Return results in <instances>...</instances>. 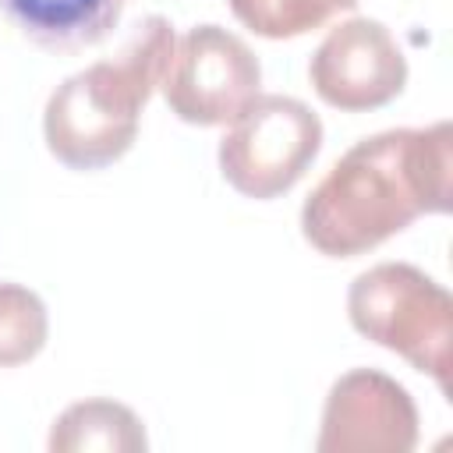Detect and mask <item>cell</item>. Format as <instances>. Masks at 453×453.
Segmentation results:
<instances>
[{"label":"cell","instance_id":"cell-1","mask_svg":"<svg viewBox=\"0 0 453 453\" xmlns=\"http://www.w3.org/2000/svg\"><path fill=\"white\" fill-rule=\"evenodd\" d=\"M453 205V127H393L350 145L301 205L304 241L329 258H354L425 212Z\"/></svg>","mask_w":453,"mask_h":453},{"label":"cell","instance_id":"cell-2","mask_svg":"<svg viewBox=\"0 0 453 453\" xmlns=\"http://www.w3.org/2000/svg\"><path fill=\"white\" fill-rule=\"evenodd\" d=\"M173 42V25L163 14H149L113 57L64 78L42 113L46 149L71 170L117 163L138 138V117L166 74Z\"/></svg>","mask_w":453,"mask_h":453},{"label":"cell","instance_id":"cell-3","mask_svg":"<svg viewBox=\"0 0 453 453\" xmlns=\"http://www.w3.org/2000/svg\"><path fill=\"white\" fill-rule=\"evenodd\" d=\"M350 326L432 375L449 393L453 365V297L442 283L407 262H379L354 276L347 290Z\"/></svg>","mask_w":453,"mask_h":453},{"label":"cell","instance_id":"cell-4","mask_svg":"<svg viewBox=\"0 0 453 453\" xmlns=\"http://www.w3.org/2000/svg\"><path fill=\"white\" fill-rule=\"evenodd\" d=\"M322 149V120L294 96H255L219 138V173L244 195L269 202L290 191Z\"/></svg>","mask_w":453,"mask_h":453},{"label":"cell","instance_id":"cell-5","mask_svg":"<svg viewBox=\"0 0 453 453\" xmlns=\"http://www.w3.org/2000/svg\"><path fill=\"white\" fill-rule=\"evenodd\" d=\"M262 85V67L251 46L219 28L195 25L188 28L170 53L166 74L159 81L170 113L188 124H230Z\"/></svg>","mask_w":453,"mask_h":453},{"label":"cell","instance_id":"cell-6","mask_svg":"<svg viewBox=\"0 0 453 453\" xmlns=\"http://www.w3.org/2000/svg\"><path fill=\"white\" fill-rule=\"evenodd\" d=\"M315 96L347 113L379 110L407 85V57L375 18H347L319 42L308 64Z\"/></svg>","mask_w":453,"mask_h":453},{"label":"cell","instance_id":"cell-7","mask_svg":"<svg viewBox=\"0 0 453 453\" xmlns=\"http://www.w3.org/2000/svg\"><path fill=\"white\" fill-rule=\"evenodd\" d=\"M418 446V407L411 393L375 368L340 375L322 407L319 453H411Z\"/></svg>","mask_w":453,"mask_h":453},{"label":"cell","instance_id":"cell-8","mask_svg":"<svg viewBox=\"0 0 453 453\" xmlns=\"http://www.w3.org/2000/svg\"><path fill=\"white\" fill-rule=\"evenodd\" d=\"M127 0H0V14L28 42L50 53H78L103 42Z\"/></svg>","mask_w":453,"mask_h":453},{"label":"cell","instance_id":"cell-9","mask_svg":"<svg viewBox=\"0 0 453 453\" xmlns=\"http://www.w3.org/2000/svg\"><path fill=\"white\" fill-rule=\"evenodd\" d=\"M53 453H145L142 418L117 400L71 403L50 428Z\"/></svg>","mask_w":453,"mask_h":453},{"label":"cell","instance_id":"cell-10","mask_svg":"<svg viewBox=\"0 0 453 453\" xmlns=\"http://www.w3.org/2000/svg\"><path fill=\"white\" fill-rule=\"evenodd\" d=\"M357 0H230L234 18L262 39L304 35L340 11H354Z\"/></svg>","mask_w":453,"mask_h":453},{"label":"cell","instance_id":"cell-11","mask_svg":"<svg viewBox=\"0 0 453 453\" xmlns=\"http://www.w3.org/2000/svg\"><path fill=\"white\" fill-rule=\"evenodd\" d=\"M50 333L46 304L21 283H0V368L32 361Z\"/></svg>","mask_w":453,"mask_h":453}]
</instances>
